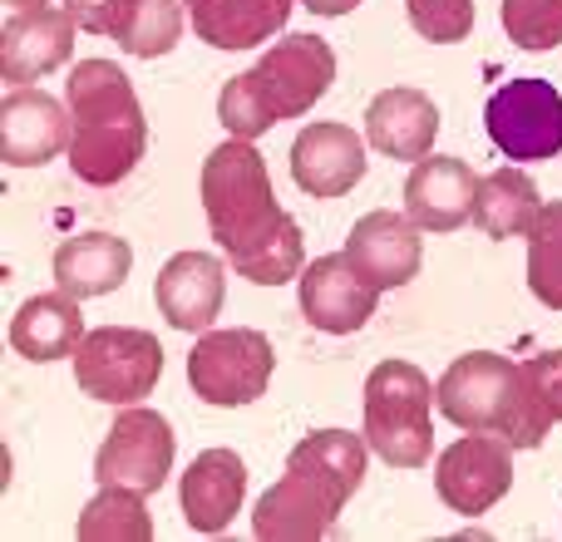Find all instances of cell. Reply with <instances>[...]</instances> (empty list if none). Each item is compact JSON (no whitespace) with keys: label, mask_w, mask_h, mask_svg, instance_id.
<instances>
[{"label":"cell","mask_w":562,"mask_h":542,"mask_svg":"<svg viewBox=\"0 0 562 542\" xmlns=\"http://www.w3.org/2000/svg\"><path fill=\"white\" fill-rule=\"evenodd\" d=\"M543 213L538 203V183L524 168H498V173L479 178V197H474V223L484 237H528Z\"/></svg>","instance_id":"25"},{"label":"cell","mask_w":562,"mask_h":542,"mask_svg":"<svg viewBox=\"0 0 562 542\" xmlns=\"http://www.w3.org/2000/svg\"><path fill=\"white\" fill-rule=\"evenodd\" d=\"M75 144L69 104L49 99L45 89L15 84L0 104V158L10 168H40Z\"/></svg>","instance_id":"13"},{"label":"cell","mask_w":562,"mask_h":542,"mask_svg":"<svg viewBox=\"0 0 562 542\" xmlns=\"http://www.w3.org/2000/svg\"><path fill=\"white\" fill-rule=\"evenodd\" d=\"M203 207L207 227L227 252V262L237 267V276L257 281V286H286L301 271L306 237H301L296 217L277 207L272 178H267L257 144L233 138V144H217L207 154Z\"/></svg>","instance_id":"1"},{"label":"cell","mask_w":562,"mask_h":542,"mask_svg":"<svg viewBox=\"0 0 562 542\" xmlns=\"http://www.w3.org/2000/svg\"><path fill=\"white\" fill-rule=\"evenodd\" d=\"M439 415L464 434H498L514 449H538L533 419H528V395H524V365L508 355H488V350H469L439 375L435 389Z\"/></svg>","instance_id":"5"},{"label":"cell","mask_w":562,"mask_h":542,"mask_svg":"<svg viewBox=\"0 0 562 542\" xmlns=\"http://www.w3.org/2000/svg\"><path fill=\"white\" fill-rule=\"evenodd\" d=\"M346 257L375 291L405 286L419 276L425 247H419V223L409 213H366L346 237Z\"/></svg>","instance_id":"15"},{"label":"cell","mask_w":562,"mask_h":542,"mask_svg":"<svg viewBox=\"0 0 562 542\" xmlns=\"http://www.w3.org/2000/svg\"><path fill=\"white\" fill-rule=\"evenodd\" d=\"M128 267H134V247L109 233H85L69 237L65 247H55V286L75 301H94L119 291L128 281Z\"/></svg>","instance_id":"23"},{"label":"cell","mask_w":562,"mask_h":542,"mask_svg":"<svg viewBox=\"0 0 562 542\" xmlns=\"http://www.w3.org/2000/svg\"><path fill=\"white\" fill-rule=\"evenodd\" d=\"M528 291L548 310H562V203H548L528 233Z\"/></svg>","instance_id":"27"},{"label":"cell","mask_w":562,"mask_h":542,"mask_svg":"<svg viewBox=\"0 0 562 542\" xmlns=\"http://www.w3.org/2000/svg\"><path fill=\"white\" fill-rule=\"evenodd\" d=\"M247 498V464L233 449H203V454L188 464V474L178 478V504L188 513L193 533H227L237 513H243Z\"/></svg>","instance_id":"17"},{"label":"cell","mask_w":562,"mask_h":542,"mask_svg":"<svg viewBox=\"0 0 562 542\" xmlns=\"http://www.w3.org/2000/svg\"><path fill=\"white\" fill-rule=\"evenodd\" d=\"M336 79V49L321 35H281L247 75H233L217 94V124L233 138H257L281 118H301Z\"/></svg>","instance_id":"4"},{"label":"cell","mask_w":562,"mask_h":542,"mask_svg":"<svg viewBox=\"0 0 562 542\" xmlns=\"http://www.w3.org/2000/svg\"><path fill=\"white\" fill-rule=\"evenodd\" d=\"M144 498L148 494H138V488H104L79 513V542H148L154 518H148Z\"/></svg>","instance_id":"26"},{"label":"cell","mask_w":562,"mask_h":542,"mask_svg":"<svg viewBox=\"0 0 562 542\" xmlns=\"http://www.w3.org/2000/svg\"><path fill=\"white\" fill-rule=\"evenodd\" d=\"M65 104L75 118V144H69L75 178L94 188L124 183L148 148V118L128 75L114 59H85L69 75Z\"/></svg>","instance_id":"3"},{"label":"cell","mask_w":562,"mask_h":542,"mask_svg":"<svg viewBox=\"0 0 562 542\" xmlns=\"http://www.w3.org/2000/svg\"><path fill=\"white\" fill-rule=\"evenodd\" d=\"M524 395H528V419H533L538 439L562 419V350H543L524 365Z\"/></svg>","instance_id":"29"},{"label":"cell","mask_w":562,"mask_h":542,"mask_svg":"<svg viewBox=\"0 0 562 542\" xmlns=\"http://www.w3.org/2000/svg\"><path fill=\"white\" fill-rule=\"evenodd\" d=\"M375 301H380V291L350 267L346 252L316 257V262L301 271V316L316 330H326V336L360 330L375 316Z\"/></svg>","instance_id":"14"},{"label":"cell","mask_w":562,"mask_h":542,"mask_svg":"<svg viewBox=\"0 0 562 542\" xmlns=\"http://www.w3.org/2000/svg\"><path fill=\"white\" fill-rule=\"evenodd\" d=\"M79 30L109 35L138 59H158L183 35V5L178 0H65Z\"/></svg>","instance_id":"12"},{"label":"cell","mask_w":562,"mask_h":542,"mask_svg":"<svg viewBox=\"0 0 562 542\" xmlns=\"http://www.w3.org/2000/svg\"><path fill=\"white\" fill-rule=\"evenodd\" d=\"M198 39L213 49H252L262 39H277L291 20V5L301 0H183Z\"/></svg>","instance_id":"22"},{"label":"cell","mask_w":562,"mask_h":542,"mask_svg":"<svg viewBox=\"0 0 562 542\" xmlns=\"http://www.w3.org/2000/svg\"><path fill=\"white\" fill-rule=\"evenodd\" d=\"M154 296L173 330H213L227 296V271L213 252H178L158 271Z\"/></svg>","instance_id":"20"},{"label":"cell","mask_w":562,"mask_h":542,"mask_svg":"<svg viewBox=\"0 0 562 542\" xmlns=\"http://www.w3.org/2000/svg\"><path fill=\"white\" fill-rule=\"evenodd\" d=\"M484 128L514 163H543L562 154V94L548 79H508L488 94Z\"/></svg>","instance_id":"9"},{"label":"cell","mask_w":562,"mask_h":542,"mask_svg":"<svg viewBox=\"0 0 562 542\" xmlns=\"http://www.w3.org/2000/svg\"><path fill=\"white\" fill-rule=\"evenodd\" d=\"M435 488L449 513L479 518L514 488V444L498 434H464L439 454Z\"/></svg>","instance_id":"11"},{"label":"cell","mask_w":562,"mask_h":542,"mask_svg":"<svg viewBox=\"0 0 562 542\" xmlns=\"http://www.w3.org/2000/svg\"><path fill=\"white\" fill-rule=\"evenodd\" d=\"M479 178L464 158H419L405 178V213L419 233H454L474 217Z\"/></svg>","instance_id":"18"},{"label":"cell","mask_w":562,"mask_h":542,"mask_svg":"<svg viewBox=\"0 0 562 542\" xmlns=\"http://www.w3.org/2000/svg\"><path fill=\"white\" fill-rule=\"evenodd\" d=\"M291 178L306 197H346L366 178V138L346 124H306L291 144Z\"/></svg>","instance_id":"16"},{"label":"cell","mask_w":562,"mask_h":542,"mask_svg":"<svg viewBox=\"0 0 562 542\" xmlns=\"http://www.w3.org/2000/svg\"><path fill=\"white\" fill-rule=\"evenodd\" d=\"M504 30L528 55L558 49L562 45V0H504Z\"/></svg>","instance_id":"28"},{"label":"cell","mask_w":562,"mask_h":542,"mask_svg":"<svg viewBox=\"0 0 562 542\" xmlns=\"http://www.w3.org/2000/svg\"><path fill=\"white\" fill-rule=\"evenodd\" d=\"M439 134V109L425 89H385L366 109V138L380 158H429Z\"/></svg>","instance_id":"21"},{"label":"cell","mask_w":562,"mask_h":542,"mask_svg":"<svg viewBox=\"0 0 562 542\" xmlns=\"http://www.w3.org/2000/svg\"><path fill=\"white\" fill-rule=\"evenodd\" d=\"M69 55H75V15L69 10H25V15H10L0 30V75L10 79V89L49 75Z\"/></svg>","instance_id":"19"},{"label":"cell","mask_w":562,"mask_h":542,"mask_svg":"<svg viewBox=\"0 0 562 542\" xmlns=\"http://www.w3.org/2000/svg\"><path fill=\"white\" fill-rule=\"evenodd\" d=\"M178 439L158 409L128 405L124 415L109 425L104 444L94 459V478L104 488H138V494H158L173 474Z\"/></svg>","instance_id":"10"},{"label":"cell","mask_w":562,"mask_h":542,"mask_svg":"<svg viewBox=\"0 0 562 542\" xmlns=\"http://www.w3.org/2000/svg\"><path fill=\"white\" fill-rule=\"evenodd\" d=\"M85 316H79V301L65 296V291H49V296H30L25 306L15 310V320H10V346H15V355L35 360V365H45V360H65L79 350V340H85Z\"/></svg>","instance_id":"24"},{"label":"cell","mask_w":562,"mask_h":542,"mask_svg":"<svg viewBox=\"0 0 562 542\" xmlns=\"http://www.w3.org/2000/svg\"><path fill=\"white\" fill-rule=\"evenodd\" d=\"M272 340L252 326H233V330H203V340L188 355V385L198 399L217 409L233 405H252L267 395L272 385Z\"/></svg>","instance_id":"8"},{"label":"cell","mask_w":562,"mask_h":542,"mask_svg":"<svg viewBox=\"0 0 562 542\" xmlns=\"http://www.w3.org/2000/svg\"><path fill=\"white\" fill-rule=\"evenodd\" d=\"M158 375H164V346L138 326H99L75 350L79 389L104 405H138L154 395Z\"/></svg>","instance_id":"7"},{"label":"cell","mask_w":562,"mask_h":542,"mask_svg":"<svg viewBox=\"0 0 562 542\" xmlns=\"http://www.w3.org/2000/svg\"><path fill=\"white\" fill-rule=\"evenodd\" d=\"M366 434L316 429L286 459V474L257 498L252 533L262 542H321L366 484Z\"/></svg>","instance_id":"2"},{"label":"cell","mask_w":562,"mask_h":542,"mask_svg":"<svg viewBox=\"0 0 562 542\" xmlns=\"http://www.w3.org/2000/svg\"><path fill=\"white\" fill-rule=\"evenodd\" d=\"M429 389L425 370L409 360H380L366 380V444L390 468H419L435 454L429 429Z\"/></svg>","instance_id":"6"},{"label":"cell","mask_w":562,"mask_h":542,"mask_svg":"<svg viewBox=\"0 0 562 542\" xmlns=\"http://www.w3.org/2000/svg\"><path fill=\"white\" fill-rule=\"evenodd\" d=\"M405 15L419 39L459 45L474 30V0H405Z\"/></svg>","instance_id":"30"},{"label":"cell","mask_w":562,"mask_h":542,"mask_svg":"<svg viewBox=\"0 0 562 542\" xmlns=\"http://www.w3.org/2000/svg\"><path fill=\"white\" fill-rule=\"evenodd\" d=\"M10 5V15H25V10H45L49 0H5Z\"/></svg>","instance_id":"32"},{"label":"cell","mask_w":562,"mask_h":542,"mask_svg":"<svg viewBox=\"0 0 562 542\" xmlns=\"http://www.w3.org/2000/svg\"><path fill=\"white\" fill-rule=\"evenodd\" d=\"M301 5H306L311 15H350L360 0H301Z\"/></svg>","instance_id":"31"}]
</instances>
